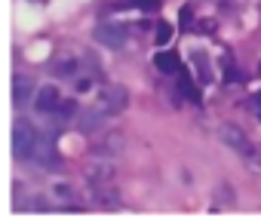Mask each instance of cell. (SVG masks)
I'll list each match as a JSON object with an SVG mask.
<instances>
[{
    "label": "cell",
    "mask_w": 261,
    "mask_h": 221,
    "mask_svg": "<svg viewBox=\"0 0 261 221\" xmlns=\"http://www.w3.org/2000/svg\"><path fill=\"white\" fill-rule=\"evenodd\" d=\"M34 151H37V132L28 120H19L16 129H13V154L19 160H31Z\"/></svg>",
    "instance_id": "1"
},
{
    "label": "cell",
    "mask_w": 261,
    "mask_h": 221,
    "mask_svg": "<svg viewBox=\"0 0 261 221\" xmlns=\"http://www.w3.org/2000/svg\"><path fill=\"white\" fill-rule=\"evenodd\" d=\"M218 139H221L233 154H243V157L252 154V145H249L246 132H243L240 126H233V123H221V126H218Z\"/></svg>",
    "instance_id": "2"
},
{
    "label": "cell",
    "mask_w": 261,
    "mask_h": 221,
    "mask_svg": "<svg viewBox=\"0 0 261 221\" xmlns=\"http://www.w3.org/2000/svg\"><path fill=\"white\" fill-rule=\"evenodd\" d=\"M95 101H98V107L108 110V114H120L126 107V89L123 86H101Z\"/></svg>",
    "instance_id": "3"
},
{
    "label": "cell",
    "mask_w": 261,
    "mask_h": 221,
    "mask_svg": "<svg viewBox=\"0 0 261 221\" xmlns=\"http://www.w3.org/2000/svg\"><path fill=\"white\" fill-rule=\"evenodd\" d=\"M95 40L108 49H120L126 43V28L117 25V22H108V25H98L95 28Z\"/></svg>",
    "instance_id": "4"
},
{
    "label": "cell",
    "mask_w": 261,
    "mask_h": 221,
    "mask_svg": "<svg viewBox=\"0 0 261 221\" xmlns=\"http://www.w3.org/2000/svg\"><path fill=\"white\" fill-rule=\"evenodd\" d=\"M59 104H62V98H59V89H56V86L37 89V98H34L37 114H53V110H59Z\"/></svg>",
    "instance_id": "5"
},
{
    "label": "cell",
    "mask_w": 261,
    "mask_h": 221,
    "mask_svg": "<svg viewBox=\"0 0 261 221\" xmlns=\"http://www.w3.org/2000/svg\"><path fill=\"white\" fill-rule=\"evenodd\" d=\"M105 114H108L105 107H98V110H95V107L83 110V114H80V120H83V123H80V126H83V132H92V129H98V126L105 123Z\"/></svg>",
    "instance_id": "6"
},
{
    "label": "cell",
    "mask_w": 261,
    "mask_h": 221,
    "mask_svg": "<svg viewBox=\"0 0 261 221\" xmlns=\"http://www.w3.org/2000/svg\"><path fill=\"white\" fill-rule=\"evenodd\" d=\"M154 65H157L163 74H178V68H181V62H178L175 52H157V56H154Z\"/></svg>",
    "instance_id": "7"
},
{
    "label": "cell",
    "mask_w": 261,
    "mask_h": 221,
    "mask_svg": "<svg viewBox=\"0 0 261 221\" xmlns=\"http://www.w3.org/2000/svg\"><path fill=\"white\" fill-rule=\"evenodd\" d=\"M178 95H185V98H191V101H200V92L194 89V83H191L188 74H178Z\"/></svg>",
    "instance_id": "8"
},
{
    "label": "cell",
    "mask_w": 261,
    "mask_h": 221,
    "mask_svg": "<svg viewBox=\"0 0 261 221\" xmlns=\"http://www.w3.org/2000/svg\"><path fill=\"white\" fill-rule=\"evenodd\" d=\"M31 160H37L40 166H56V151H53L49 145H37V151H34Z\"/></svg>",
    "instance_id": "9"
},
{
    "label": "cell",
    "mask_w": 261,
    "mask_h": 221,
    "mask_svg": "<svg viewBox=\"0 0 261 221\" xmlns=\"http://www.w3.org/2000/svg\"><path fill=\"white\" fill-rule=\"evenodd\" d=\"M16 104H25L28 101V95H31V80H25V77H19L16 80Z\"/></svg>",
    "instance_id": "10"
},
{
    "label": "cell",
    "mask_w": 261,
    "mask_h": 221,
    "mask_svg": "<svg viewBox=\"0 0 261 221\" xmlns=\"http://www.w3.org/2000/svg\"><path fill=\"white\" fill-rule=\"evenodd\" d=\"M172 34H175V28H172L169 22H160V25H157V43H160V46H166V43L172 40Z\"/></svg>",
    "instance_id": "11"
},
{
    "label": "cell",
    "mask_w": 261,
    "mask_h": 221,
    "mask_svg": "<svg viewBox=\"0 0 261 221\" xmlns=\"http://www.w3.org/2000/svg\"><path fill=\"white\" fill-rule=\"evenodd\" d=\"M133 4H136L139 10H145V13H154V10H160V0H133Z\"/></svg>",
    "instance_id": "12"
},
{
    "label": "cell",
    "mask_w": 261,
    "mask_h": 221,
    "mask_svg": "<svg viewBox=\"0 0 261 221\" xmlns=\"http://www.w3.org/2000/svg\"><path fill=\"white\" fill-rule=\"evenodd\" d=\"M56 71H59V77H74V71H77V65H74V62H62V65H59Z\"/></svg>",
    "instance_id": "13"
},
{
    "label": "cell",
    "mask_w": 261,
    "mask_h": 221,
    "mask_svg": "<svg viewBox=\"0 0 261 221\" xmlns=\"http://www.w3.org/2000/svg\"><path fill=\"white\" fill-rule=\"evenodd\" d=\"M74 110H77V104H74V101H62V104H59V114H62V117H71Z\"/></svg>",
    "instance_id": "14"
},
{
    "label": "cell",
    "mask_w": 261,
    "mask_h": 221,
    "mask_svg": "<svg viewBox=\"0 0 261 221\" xmlns=\"http://www.w3.org/2000/svg\"><path fill=\"white\" fill-rule=\"evenodd\" d=\"M255 107H258V114H261V92L255 95Z\"/></svg>",
    "instance_id": "15"
},
{
    "label": "cell",
    "mask_w": 261,
    "mask_h": 221,
    "mask_svg": "<svg viewBox=\"0 0 261 221\" xmlns=\"http://www.w3.org/2000/svg\"><path fill=\"white\" fill-rule=\"evenodd\" d=\"M258 74H261V62H258Z\"/></svg>",
    "instance_id": "16"
}]
</instances>
